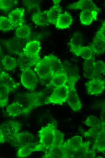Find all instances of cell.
I'll return each instance as SVG.
<instances>
[{
	"mask_svg": "<svg viewBox=\"0 0 105 158\" xmlns=\"http://www.w3.org/2000/svg\"><path fill=\"white\" fill-rule=\"evenodd\" d=\"M34 71L41 79H46L50 76V66L44 57L39 61L35 65Z\"/></svg>",
	"mask_w": 105,
	"mask_h": 158,
	"instance_id": "cell-11",
	"label": "cell"
},
{
	"mask_svg": "<svg viewBox=\"0 0 105 158\" xmlns=\"http://www.w3.org/2000/svg\"><path fill=\"white\" fill-rule=\"evenodd\" d=\"M95 69L96 73L99 74H105V64L101 60L95 61Z\"/></svg>",
	"mask_w": 105,
	"mask_h": 158,
	"instance_id": "cell-37",
	"label": "cell"
},
{
	"mask_svg": "<svg viewBox=\"0 0 105 158\" xmlns=\"http://www.w3.org/2000/svg\"><path fill=\"white\" fill-rule=\"evenodd\" d=\"M96 137V141L92 147L99 152L104 153L105 151V125H101L100 132Z\"/></svg>",
	"mask_w": 105,
	"mask_h": 158,
	"instance_id": "cell-21",
	"label": "cell"
},
{
	"mask_svg": "<svg viewBox=\"0 0 105 158\" xmlns=\"http://www.w3.org/2000/svg\"><path fill=\"white\" fill-rule=\"evenodd\" d=\"M11 91L7 86L0 84V108H4L7 105L8 102L9 94Z\"/></svg>",
	"mask_w": 105,
	"mask_h": 158,
	"instance_id": "cell-32",
	"label": "cell"
},
{
	"mask_svg": "<svg viewBox=\"0 0 105 158\" xmlns=\"http://www.w3.org/2000/svg\"><path fill=\"white\" fill-rule=\"evenodd\" d=\"M93 55L91 49L88 46H82L80 50L79 56L85 60L90 59Z\"/></svg>",
	"mask_w": 105,
	"mask_h": 158,
	"instance_id": "cell-35",
	"label": "cell"
},
{
	"mask_svg": "<svg viewBox=\"0 0 105 158\" xmlns=\"http://www.w3.org/2000/svg\"><path fill=\"white\" fill-rule=\"evenodd\" d=\"M21 70V84L27 89L31 91H34L38 83L36 73L31 68H25Z\"/></svg>",
	"mask_w": 105,
	"mask_h": 158,
	"instance_id": "cell-5",
	"label": "cell"
},
{
	"mask_svg": "<svg viewBox=\"0 0 105 158\" xmlns=\"http://www.w3.org/2000/svg\"><path fill=\"white\" fill-rule=\"evenodd\" d=\"M6 141V140L2 130L0 129V143H3Z\"/></svg>",
	"mask_w": 105,
	"mask_h": 158,
	"instance_id": "cell-42",
	"label": "cell"
},
{
	"mask_svg": "<svg viewBox=\"0 0 105 158\" xmlns=\"http://www.w3.org/2000/svg\"><path fill=\"white\" fill-rule=\"evenodd\" d=\"M83 142L82 137L77 135L68 139L65 143L67 149L71 153L78 148Z\"/></svg>",
	"mask_w": 105,
	"mask_h": 158,
	"instance_id": "cell-27",
	"label": "cell"
},
{
	"mask_svg": "<svg viewBox=\"0 0 105 158\" xmlns=\"http://www.w3.org/2000/svg\"><path fill=\"white\" fill-rule=\"evenodd\" d=\"M62 8L59 4L54 5L49 10H46L47 15L49 24L55 25L59 15L62 13Z\"/></svg>",
	"mask_w": 105,
	"mask_h": 158,
	"instance_id": "cell-26",
	"label": "cell"
},
{
	"mask_svg": "<svg viewBox=\"0 0 105 158\" xmlns=\"http://www.w3.org/2000/svg\"><path fill=\"white\" fill-rule=\"evenodd\" d=\"M37 144L33 143L22 146L18 149L16 156L19 158H24L34 152V149Z\"/></svg>",
	"mask_w": 105,
	"mask_h": 158,
	"instance_id": "cell-30",
	"label": "cell"
},
{
	"mask_svg": "<svg viewBox=\"0 0 105 158\" xmlns=\"http://www.w3.org/2000/svg\"><path fill=\"white\" fill-rule=\"evenodd\" d=\"M21 125L17 121L11 120L4 122L0 125V129L5 136L6 141L19 132Z\"/></svg>",
	"mask_w": 105,
	"mask_h": 158,
	"instance_id": "cell-9",
	"label": "cell"
},
{
	"mask_svg": "<svg viewBox=\"0 0 105 158\" xmlns=\"http://www.w3.org/2000/svg\"><path fill=\"white\" fill-rule=\"evenodd\" d=\"M100 122L101 125H105V107H102V112L100 115Z\"/></svg>",
	"mask_w": 105,
	"mask_h": 158,
	"instance_id": "cell-41",
	"label": "cell"
},
{
	"mask_svg": "<svg viewBox=\"0 0 105 158\" xmlns=\"http://www.w3.org/2000/svg\"><path fill=\"white\" fill-rule=\"evenodd\" d=\"M0 84L7 86L12 91L18 88L20 84L16 81L8 74L0 70Z\"/></svg>",
	"mask_w": 105,
	"mask_h": 158,
	"instance_id": "cell-17",
	"label": "cell"
},
{
	"mask_svg": "<svg viewBox=\"0 0 105 158\" xmlns=\"http://www.w3.org/2000/svg\"><path fill=\"white\" fill-rule=\"evenodd\" d=\"M50 83L55 87L62 86L68 82V77L66 72L50 75Z\"/></svg>",
	"mask_w": 105,
	"mask_h": 158,
	"instance_id": "cell-22",
	"label": "cell"
},
{
	"mask_svg": "<svg viewBox=\"0 0 105 158\" xmlns=\"http://www.w3.org/2000/svg\"><path fill=\"white\" fill-rule=\"evenodd\" d=\"M31 33L30 28L24 24L16 28L15 31V35L18 37L25 40L30 38Z\"/></svg>",
	"mask_w": 105,
	"mask_h": 158,
	"instance_id": "cell-28",
	"label": "cell"
},
{
	"mask_svg": "<svg viewBox=\"0 0 105 158\" xmlns=\"http://www.w3.org/2000/svg\"><path fill=\"white\" fill-rule=\"evenodd\" d=\"M83 42L82 37L79 33L74 34L70 40L69 45L71 50L77 56H79V51L82 46Z\"/></svg>",
	"mask_w": 105,
	"mask_h": 158,
	"instance_id": "cell-20",
	"label": "cell"
},
{
	"mask_svg": "<svg viewBox=\"0 0 105 158\" xmlns=\"http://www.w3.org/2000/svg\"><path fill=\"white\" fill-rule=\"evenodd\" d=\"M93 53L100 55L105 51V36L96 34L91 46Z\"/></svg>",
	"mask_w": 105,
	"mask_h": 158,
	"instance_id": "cell-16",
	"label": "cell"
},
{
	"mask_svg": "<svg viewBox=\"0 0 105 158\" xmlns=\"http://www.w3.org/2000/svg\"><path fill=\"white\" fill-rule=\"evenodd\" d=\"M78 79L77 77H68L67 82L69 88V92L67 101L69 106L74 112L79 111L82 106L75 88V84Z\"/></svg>",
	"mask_w": 105,
	"mask_h": 158,
	"instance_id": "cell-3",
	"label": "cell"
},
{
	"mask_svg": "<svg viewBox=\"0 0 105 158\" xmlns=\"http://www.w3.org/2000/svg\"><path fill=\"white\" fill-rule=\"evenodd\" d=\"M86 125L90 127H100L101 122L97 116L93 115L88 116L83 122Z\"/></svg>",
	"mask_w": 105,
	"mask_h": 158,
	"instance_id": "cell-34",
	"label": "cell"
},
{
	"mask_svg": "<svg viewBox=\"0 0 105 158\" xmlns=\"http://www.w3.org/2000/svg\"><path fill=\"white\" fill-rule=\"evenodd\" d=\"M87 93L91 95L101 94L105 88V80L99 77L93 78L85 84Z\"/></svg>",
	"mask_w": 105,
	"mask_h": 158,
	"instance_id": "cell-7",
	"label": "cell"
},
{
	"mask_svg": "<svg viewBox=\"0 0 105 158\" xmlns=\"http://www.w3.org/2000/svg\"><path fill=\"white\" fill-rule=\"evenodd\" d=\"M24 110L22 105L16 101L8 105L6 108V112L7 114L12 117L23 114Z\"/></svg>",
	"mask_w": 105,
	"mask_h": 158,
	"instance_id": "cell-25",
	"label": "cell"
},
{
	"mask_svg": "<svg viewBox=\"0 0 105 158\" xmlns=\"http://www.w3.org/2000/svg\"><path fill=\"white\" fill-rule=\"evenodd\" d=\"M73 22L72 15L68 12H65L59 15L55 25L58 29H64L69 27Z\"/></svg>",
	"mask_w": 105,
	"mask_h": 158,
	"instance_id": "cell-19",
	"label": "cell"
},
{
	"mask_svg": "<svg viewBox=\"0 0 105 158\" xmlns=\"http://www.w3.org/2000/svg\"><path fill=\"white\" fill-rule=\"evenodd\" d=\"M14 28L8 17L2 15L0 16V30L8 32Z\"/></svg>",
	"mask_w": 105,
	"mask_h": 158,
	"instance_id": "cell-33",
	"label": "cell"
},
{
	"mask_svg": "<svg viewBox=\"0 0 105 158\" xmlns=\"http://www.w3.org/2000/svg\"><path fill=\"white\" fill-rule=\"evenodd\" d=\"M60 0H53V2L54 4V5L59 4L60 2Z\"/></svg>",
	"mask_w": 105,
	"mask_h": 158,
	"instance_id": "cell-43",
	"label": "cell"
},
{
	"mask_svg": "<svg viewBox=\"0 0 105 158\" xmlns=\"http://www.w3.org/2000/svg\"><path fill=\"white\" fill-rule=\"evenodd\" d=\"M64 134L63 133L57 129L56 131L55 142L53 146L63 143L64 142Z\"/></svg>",
	"mask_w": 105,
	"mask_h": 158,
	"instance_id": "cell-39",
	"label": "cell"
},
{
	"mask_svg": "<svg viewBox=\"0 0 105 158\" xmlns=\"http://www.w3.org/2000/svg\"><path fill=\"white\" fill-rule=\"evenodd\" d=\"M45 152L41 158H71V153L67 149L65 142L62 144L54 146Z\"/></svg>",
	"mask_w": 105,
	"mask_h": 158,
	"instance_id": "cell-6",
	"label": "cell"
},
{
	"mask_svg": "<svg viewBox=\"0 0 105 158\" xmlns=\"http://www.w3.org/2000/svg\"><path fill=\"white\" fill-rule=\"evenodd\" d=\"M98 13L95 11L82 10L80 15V21L83 25L86 26L90 25L94 20L97 19Z\"/></svg>",
	"mask_w": 105,
	"mask_h": 158,
	"instance_id": "cell-23",
	"label": "cell"
},
{
	"mask_svg": "<svg viewBox=\"0 0 105 158\" xmlns=\"http://www.w3.org/2000/svg\"><path fill=\"white\" fill-rule=\"evenodd\" d=\"M91 143L90 141L83 142L78 148L71 153V158H82L89 149Z\"/></svg>",
	"mask_w": 105,
	"mask_h": 158,
	"instance_id": "cell-29",
	"label": "cell"
},
{
	"mask_svg": "<svg viewBox=\"0 0 105 158\" xmlns=\"http://www.w3.org/2000/svg\"><path fill=\"white\" fill-rule=\"evenodd\" d=\"M57 124L55 122L48 123L42 127L38 132L39 141L34 149V152H45L54 144Z\"/></svg>",
	"mask_w": 105,
	"mask_h": 158,
	"instance_id": "cell-1",
	"label": "cell"
},
{
	"mask_svg": "<svg viewBox=\"0 0 105 158\" xmlns=\"http://www.w3.org/2000/svg\"><path fill=\"white\" fill-rule=\"evenodd\" d=\"M48 62L50 67L51 74L65 72L60 60L55 56L51 54L44 57Z\"/></svg>",
	"mask_w": 105,
	"mask_h": 158,
	"instance_id": "cell-14",
	"label": "cell"
},
{
	"mask_svg": "<svg viewBox=\"0 0 105 158\" xmlns=\"http://www.w3.org/2000/svg\"><path fill=\"white\" fill-rule=\"evenodd\" d=\"M69 92V87L67 84L55 87L51 94L47 97L45 104L62 105L67 101Z\"/></svg>",
	"mask_w": 105,
	"mask_h": 158,
	"instance_id": "cell-4",
	"label": "cell"
},
{
	"mask_svg": "<svg viewBox=\"0 0 105 158\" xmlns=\"http://www.w3.org/2000/svg\"><path fill=\"white\" fill-rule=\"evenodd\" d=\"M24 12L25 10L23 8H17L8 14V17L14 28L24 24Z\"/></svg>",
	"mask_w": 105,
	"mask_h": 158,
	"instance_id": "cell-13",
	"label": "cell"
},
{
	"mask_svg": "<svg viewBox=\"0 0 105 158\" xmlns=\"http://www.w3.org/2000/svg\"><path fill=\"white\" fill-rule=\"evenodd\" d=\"M46 98L44 92L36 91L20 94L16 99L24 108L23 114L27 115L35 108L45 104Z\"/></svg>",
	"mask_w": 105,
	"mask_h": 158,
	"instance_id": "cell-2",
	"label": "cell"
},
{
	"mask_svg": "<svg viewBox=\"0 0 105 158\" xmlns=\"http://www.w3.org/2000/svg\"><path fill=\"white\" fill-rule=\"evenodd\" d=\"M41 48L39 41L31 40L26 43L23 49V52L34 58L40 60L41 59L39 53Z\"/></svg>",
	"mask_w": 105,
	"mask_h": 158,
	"instance_id": "cell-10",
	"label": "cell"
},
{
	"mask_svg": "<svg viewBox=\"0 0 105 158\" xmlns=\"http://www.w3.org/2000/svg\"><path fill=\"white\" fill-rule=\"evenodd\" d=\"M100 127H91L88 130L83 133L84 136L85 137H96L99 133Z\"/></svg>",
	"mask_w": 105,
	"mask_h": 158,
	"instance_id": "cell-38",
	"label": "cell"
},
{
	"mask_svg": "<svg viewBox=\"0 0 105 158\" xmlns=\"http://www.w3.org/2000/svg\"><path fill=\"white\" fill-rule=\"evenodd\" d=\"M31 19L33 22L36 25L45 26L49 25L46 13V10L44 11H39L32 15Z\"/></svg>",
	"mask_w": 105,
	"mask_h": 158,
	"instance_id": "cell-24",
	"label": "cell"
},
{
	"mask_svg": "<svg viewBox=\"0 0 105 158\" xmlns=\"http://www.w3.org/2000/svg\"><path fill=\"white\" fill-rule=\"evenodd\" d=\"M17 2V0H0V9L3 11L9 10Z\"/></svg>",
	"mask_w": 105,
	"mask_h": 158,
	"instance_id": "cell-36",
	"label": "cell"
},
{
	"mask_svg": "<svg viewBox=\"0 0 105 158\" xmlns=\"http://www.w3.org/2000/svg\"><path fill=\"white\" fill-rule=\"evenodd\" d=\"M33 135L28 132H18L11 138L7 141L16 146H22L34 142Z\"/></svg>",
	"mask_w": 105,
	"mask_h": 158,
	"instance_id": "cell-8",
	"label": "cell"
},
{
	"mask_svg": "<svg viewBox=\"0 0 105 158\" xmlns=\"http://www.w3.org/2000/svg\"><path fill=\"white\" fill-rule=\"evenodd\" d=\"M3 54V51L2 48L0 46V57L2 56Z\"/></svg>",
	"mask_w": 105,
	"mask_h": 158,
	"instance_id": "cell-44",
	"label": "cell"
},
{
	"mask_svg": "<svg viewBox=\"0 0 105 158\" xmlns=\"http://www.w3.org/2000/svg\"><path fill=\"white\" fill-rule=\"evenodd\" d=\"M40 60L31 57L22 52L19 53L17 63L21 70H22L25 68H31L34 66Z\"/></svg>",
	"mask_w": 105,
	"mask_h": 158,
	"instance_id": "cell-18",
	"label": "cell"
},
{
	"mask_svg": "<svg viewBox=\"0 0 105 158\" xmlns=\"http://www.w3.org/2000/svg\"><path fill=\"white\" fill-rule=\"evenodd\" d=\"M95 62L94 55L90 59L85 60L83 66V74L86 78L91 79L99 75L95 70Z\"/></svg>",
	"mask_w": 105,
	"mask_h": 158,
	"instance_id": "cell-15",
	"label": "cell"
},
{
	"mask_svg": "<svg viewBox=\"0 0 105 158\" xmlns=\"http://www.w3.org/2000/svg\"><path fill=\"white\" fill-rule=\"evenodd\" d=\"M1 63L4 68L8 71L14 69L18 65L16 59L9 55H6L3 57Z\"/></svg>",
	"mask_w": 105,
	"mask_h": 158,
	"instance_id": "cell-31",
	"label": "cell"
},
{
	"mask_svg": "<svg viewBox=\"0 0 105 158\" xmlns=\"http://www.w3.org/2000/svg\"><path fill=\"white\" fill-rule=\"evenodd\" d=\"M68 8L70 9H80L83 10L95 11L98 13L100 9L91 0H80L68 5Z\"/></svg>",
	"mask_w": 105,
	"mask_h": 158,
	"instance_id": "cell-12",
	"label": "cell"
},
{
	"mask_svg": "<svg viewBox=\"0 0 105 158\" xmlns=\"http://www.w3.org/2000/svg\"><path fill=\"white\" fill-rule=\"evenodd\" d=\"M95 149L92 147L89 149L82 158H94L96 156Z\"/></svg>",
	"mask_w": 105,
	"mask_h": 158,
	"instance_id": "cell-40",
	"label": "cell"
}]
</instances>
